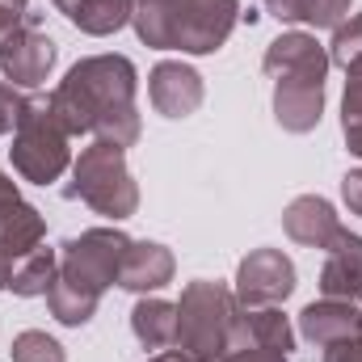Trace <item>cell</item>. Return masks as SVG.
<instances>
[{"mask_svg": "<svg viewBox=\"0 0 362 362\" xmlns=\"http://www.w3.org/2000/svg\"><path fill=\"white\" fill-rule=\"evenodd\" d=\"M68 131L59 122V114L51 110L47 93H30L21 97L17 110V127H13V169L21 173V181L34 185H51L64 177V169L72 165V148H68Z\"/></svg>", "mask_w": 362, "mask_h": 362, "instance_id": "3957f363", "label": "cell"}, {"mask_svg": "<svg viewBox=\"0 0 362 362\" xmlns=\"http://www.w3.org/2000/svg\"><path fill=\"white\" fill-rule=\"evenodd\" d=\"M152 362H185V358H181L177 350H160V354H156Z\"/></svg>", "mask_w": 362, "mask_h": 362, "instance_id": "e575fe53", "label": "cell"}, {"mask_svg": "<svg viewBox=\"0 0 362 362\" xmlns=\"http://www.w3.org/2000/svg\"><path fill=\"white\" fill-rule=\"evenodd\" d=\"M55 274H59V249L38 245L34 253H25V257L13 266L8 291H13V295H21V299H38V295H47V291H51Z\"/></svg>", "mask_w": 362, "mask_h": 362, "instance_id": "ffe728a7", "label": "cell"}, {"mask_svg": "<svg viewBox=\"0 0 362 362\" xmlns=\"http://www.w3.org/2000/svg\"><path fill=\"white\" fill-rule=\"evenodd\" d=\"M325 362H362V329L333 341V346H325Z\"/></svg>", "mask_w": 362, "mask_h": 362, "instance_id": "4316f807", "label": "cell"}, {"mask_svg": "<svg viewBox=\"0 0 362 362\" xmlns=\"http://www.w3.org/2000/svg\"><path fill=\"white\" fill-rule=\"evenodd\" d=\"M232 316H236V295L223 282H206V278L189 282L177 303L173 350L185 362H219L228 350Z\"/></svg>", "mask_w": 362, "mask_h": 362, "instance_id": "277c9868", "label": "cell"}, {"mask_svg": "<svg viewBox=\"0 0 362 362\" xmlns=\"http://www.w3.org/2000/svg\"><path fill=\"white\" fill-rule=\"evenodd\" d=\"M173 253L156 240H131L127 257H122V270H118V286L122 291H135V295H148V291H160L173 282Z\"/></svg>", "mask_w": 362, "mask_h": 362, "instance_id": "9a60e30c", "label": "cell"}, {"mask_svg": "<svg viewBox=\"0 0 362 362\" xmlns=\"http://www.w3.org/2000/svg\"><path fill=\"white\" fill-rule=\"evenodd\" d=\"M325 114V81H274V118L291 135L316 131Z\"/></svg>", "mask_w": 362, "mask_h": 362, "instance_id": "7c38bea8", "label": "cell"}, {"mask_svg": "<svg viewBox=\"0 0 362 362\" xmlns=\"http://www.w3.org/2000/svg\"><path fill=\"white\" fill-rule=\"evenodd\" d=\"M240 21V0H152L131 13L139 42L156 51L211 55Z\"/></svg>", "mask_w": 362, "mask_h": 362, "instance_id": "7a4b0ae2", "label": "cell"}, {"mask_svg": "<svg viewBox=\"0 0 362 362\" xmlns=\"http://www.w3.org/2000/svg\"><path fill=\"white\" fill-rule=\"evenodd\" d=\"M127 148L118 144H105V139H93L89 148L76 156L72 165V185H68V198H81L85 206H93L97 215L105 219H131L139 211V185L127 169Z\"/></svg>", "mask_w": 362, "mask_h": 362, "instance_id": "5b68a950", "label": "cell"}, {"mask_svg": "<svg viewBox=\"0 0 362 362\" xmlns=\"http://www.w3.org/2000/svg\"><path fill=\"white\" fill-rule=\"evenodd\" d=\"M325 270H320V291L325 299H346L358 303L362 299V236L350 228H341L329 245H325Z\"/></svg>", "mask_w": 362, "mask_h": 362, "instance_id": "8fae6325", "label": "cell"}, {"mask_svg": "<svg viewBox=\"0 0 362 362\" xmlns=\"http://www.w3.org/2000/svg\"><path fill=\"white\" fill-rule=\"evenodd\" d=\"M55 4H59V0H55Z\"/></svg>", "mask_w": 362, "mask_h": 362, "instance_id": "f35d334b", "label": "cell"}, {"mask_svg": "<svg viewBox=\"0 0 362 362\" xmlns=\"http://www.w3.org/2000/svg\"><path fill=\"white\" fill-rule=\"evenodd\" d=\"M282 228L295 245H308V249H325L337 232H341V219L333 211L329 198L320 194H299L286 211H282Z\"/></svg>", "mask_w": 362, "mask_h": 362, "instance_id": "4fadbf2b", "label": "cell"}, {"mask_svg": "<svg viewBox=\"0 0 362 362\" xmlns=\"http://www.w3.org/2000/svg\"><path fill=\"white\" fill-rule=\"evenodd\" d=\"M240 346H262V350L286 354L295 346V333H291V325H286V316L278 308H236L232 333H228V350H240Z\"/></svg>", "mask_w": 362, "mask_h": 362, "instance_id": "5bb4252c", "label": "cell"}, {"mask_svg": "<svg viewBox=\"0 0 362 362\" xmlns=\"http://www.w3.org/2000/svg\"><path fill=\"white\" fill-rule=\"evenodd\" d=\"M341 198H346V206H350L354 215H362V169L341 177Z\"/></svg>", "mask_w": 362, "mask_h": 362, "instance_id": "f1b7e54d", "label": "cell"}, {"mask_svg": "<svg viewBox=\"0 0 362 362\" xmlns=\"http://www.w3.org/2000/svg\"><path fill=\"white\" fill-rule=\"evenodd\" d=\"M47 236V219L38 215V206L21 202V198H8L0 202V257L8 262H21L25 253H34Z\"/></svg>", "mask_w": 362, "mask_h": 362, "instance_id": "2e32d148", "label": "cell"}, {"mask_svg": "<svg viewBox=\"0 0 362 362\" xmlns=\"http://www.w3.org/2000/svg\"><path fill=\"white\" fill-rule=\"evenodd\" d=\"M362 59V13H350L337 30H333V42H329V64H358Z\"/></svg>", "mask_w": 362, "mask_h": 362, "instance_id": "603a6c76", "label": "cell"}, {"mask_svg": "<svg viewBox=\"0 0 362 362\" xmlns=\"http://www.w3.org/2000/svg\"><path fill=\"white\" fill-rule=\"evenodd\" d=\"M59 13L93 38H105L131 21V0H59Z\"/></svg>", "mask_w": 362, "mask_h": 362, "instance_id": "ac0fdd59", "label": "cell"}, {"mask_svg": "<svg viewBox=\"0 0 362 362\" xmlns=\"http://www.w3.org/2000/svg\"><path fill=\"white\" fill-rule=\"evenodd\" d=\"M148 97H152L156 114H165V118H189L202 105V76L189 64H181V59H165L148 76Z\"/></svg>", "mask_w": 362, "mask_h": 362, "instance_id": "30bf717a", "label": "cell"}, {"mask_svg": "<svg viewBox=\"0 0 362 362\" xmlns=\"http://www.w3.org/2000/svg\"><path fill=\"white\" fill-rule=\"evenodd\" d=\"M266 8H270V17L278 21H295V0H262Z\"/></svg>", "mask_w": 362, "mask_h": 362, "instance_id": "4dcf8cb0", "label": "cell"}, {"mask_svg": "<svg viewBox=\"0 0 362 362\" xmlns=\"http://www.w3.org/2000/svg\"><path fill=\"white\" fill-rule=\"evenodd\" d=\"M350 17V0H295V21H308L312 30H337Z\"/></svg>", "mask_w": 362, "mask_h": 362, "instance_id": "cb8c5ba5", "label": "cell"}, {"mask_svg": "<svg viewBox=\"0 0 362 362\" xmlns=\"http://www.w3.org/2000/svg\"><path fill=\"white\" fill-rule=\"evenodd\" d=\"M295 291V266L278 249H253L236 270V308H278Z\"/></svg>", "mask_w": 362, "mask_h": 362, "instance_id": "ba28073f", "label": "cell"}, {"mask_svg": "<svg viewBox=\"0 0 362 362\" xmlns=\"http://www.w3.org/2000/svg\"><path fill=\"white\" fill-rule=\"evenodd\" d=\"M139 4H152V0H131V8H139Z\"/></svg>", "mask_w": 362, "mask_h": 362, "instance_id": "8d00e7d4", "label": "cell"}, {"mask_svg": "<svg viewBox=\"0 0 362 362\" xmlns=\"http://www.w3.org/2000/svg\"><path fill=\"white\" fill-rule=\"evenodd\" d=\"M97 303H101V299H93V295H85V291L68 286L59 274H55V282H51V291H47V308H51V316H55L59 325H68V329L89 325L93 312H97Z\"/></svg>", "mask_w": 362, "mask_h": 362, "instance_id": "44dd1931", "label": "cell"}, {"mask_svg": "<svg viewBox=\"0 0 362 362\" xmlns=\"http://www.w3.org/2000/svg\"><path fill=\"white\" fill-rule=\"evenodd\" d=\"M0 13L8 21H25L30 17V0H0Z\"/></svg>", "mask_w": 362, "mask_h": 362, "instance_id": "f546056e", "label": "cell"}, {"mask_svg": "<svg viewBox=\"0 0 362 362\" xmlns=\"http://www.w3.org/2000/svg\"><path fill=\"white\" fill-rule=\"evenodd\" d=\"M13 266H17V262H8V257H0V291L8 286V278H13Z\"/></svg>", "mask_w": 362, "mask_h": 362, "instance_id": "836d02e7", "label": "cell"}, {"mask_svg": "<svg viewBox=\"0 0 362 362\" xmlns=\"http://www.w3.org/2000/svg\"><path fill=\"white\" fill-rule=\"evenodd\" d=\"M135 64L127 55H89L47 93L68 135H97L105 144L131 148L144 131L135 110Z\"/></svg>", "mask_w": 362, "mask_h": 362, "instance_id": "6da1fadb", "label": "cell"}, {"mask_svg": "<svg viewBox=\"0 0 362 362\" xmlns=\"http://www.w3.org/2000/svg\"><path fill=\"white\" fill-rule=\"evenodd\" d=\"M13 25H17V21H8V17L0 13V34H4V30H13Z\"/></svg>", "mask_w": 362, "mask_h": 362, "instance_id": "d590c367", "label": "cell"}, {"mask_svg": "<svg viewBox=\"0 0 362 362\" xmlns=\"http://www.w3.org/2000/svg\"><path fill=\"white\" fill-rule=\"evenodd\" d=\"M350 81H346V97H341V127H354L362 122V59L346 68Z\"/></svg>", "mask_w": 362, "mask_h": 362, "instance_id": "d4e9b609", "label": "cell"}, {"mask_svg": "<svg viewBox=\"0 0 362 362\" xmlns=\"http://www.w3.org/2000/svg\"><path fill=\"white\" fill-rule=\"evenodd\" d=\"M219 362H286V354H278V350H262V346H240V350H228Z\"/></svg>", "mask_w": 362, "mask_h": 362, "instance_id": "83f0119b", "label": "cell"}, {"mask_svg": "<svg viewBox=\"0 0 362 362\" xmlns=\"http://www.w3.org/2000/svg\"><path fill=\"white\" fill-rule=\"evenodd\" d=\"M270 81H325L329 72V51L316 42V34L291 30L282 38H274L266 59H262Z\"/></svg>", "mask_w": 362, "mask_h": 362, "instance_id": "9c48e42d", "label": "cell"}, {"mask_svg": "<svg viewBox=\"0 0 362 362\" xmlns=\"http://www.w3.org/2000/svg\"><path fill=\"white\" fill-rule=\"evenodd\" d=\"M131 329L139 337L144 350H173V337H177V303L169 299H139L135 312H131Z\"/></svg>", "mask_w": 362, "mask_h": 362, "instance_id": "d6986e66", "label": "cell"}, {"mask_svg": "<svg viewBox=\"0 0 362 362\" xmlns=\"http://www.w3.org/2000/svg\"><path fill=\"white\" fill-rule=\"evenodd\" d=\"M8 198H17V181L0 173V202H8Z\"/></svg>", "mask_w": 362, "mask_h": 362, "instance_id": "d6a6232c", "label": "cell"}, {"mask_svg": "<svg viewBox=\"0 0 362 362\" xmlns=\"http://www.w3.org/2000/svg\"><path fill=\"white\" fill-rule=\"evenodd\" d=\"M346 144H350V152H354V156H362V122L346 127Z\"/></svg>", "mask_w": 362, "mask_h": 362, "instance_id": "1f68e13d", "label": "cell"}, {"mask_svg": "<svg viewBox=\"0 0 362 362\" xmlns=\"http://www.w3.org/2000/svg\"><path fill=\"white\" fill-rule=\"evenodd\" d=\"M55 55H59V47L30 17L0 34V72L8 85H25V89L42 85L55 68Z\"/></svg>", "mask_w": 362, "mask_h": 362, "instance_id": "52a82bcc", "label": "cell"}, {"mask_svg": "<svg viewBox=\"0 0 362 362\" xmlns=\"http://www.w3.org/2000/svg\"><path fill=\"white\" fill-rule=\"evenodd\" d=\"M8 354H13V362H68V358H64V346H59L55 337L38 333V329L17 333Z\"/></svg>", "mask_w": 362, "mask_h": 362, "instance_id": "7402d4cb", "label": "cell"}, {"mask_svg": "<svg viewBox=\"0 0 362 362\" xmlns=\"http://www.w3.org/2000/svg\"><path fill=\"white\" fill-rule=\"evenodd\" d=\"M299 333H303L312 346H333V341L358 333V312H354V303H346V299L308 303V308L299 312Z\"/></svg>", "mask_w": 362, "mask_h": 362, "instance_id": "e0dca14e", "label": "cell"}, {"mask_svg": "<svg viewBox=\"0 0 362 362\" xmlns=\"http://www.w3.org/2000/svg\"><path fill=\"white\" fill-rule=\"evenodd\" d=\"M17 110H21V93H17V85L0 81V135H8V131L17 127Z\"/></svg>", "mask_w": 362, "mask_h": 362, "instance_id": "484cf974", "label": "cell"}, {"mask_svg": "<svg viewBox=\"0 0 362 362\" xmlns=\"http://www.w3.org/2000/svg\"><path fill=\"white\" fill-rule=\"evenodd\" d=\"M127 249H131V236H122L118 228H89V232L64 240L59 278L68 286L93 295V299H101L110 286H118V270H122Z\"/></svg>", "mask_w": 362, "mask_h": 362, "instance_id": "8992f818", "label": "cell"}, {"mask_svg": "<svg viewBox=\"0 0 362 362\" xmlns=\"http://www.w3.org/2000/svg\"><path fill=\"white\" fill-rule=\"evenodd\" d=\"M358 329H362V312H358Z\"/></svg>", "mask_w": 362, "mask_h": 362, "instance_id": "74e56055", "label": "cell"}]
</instances>
